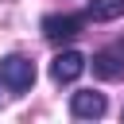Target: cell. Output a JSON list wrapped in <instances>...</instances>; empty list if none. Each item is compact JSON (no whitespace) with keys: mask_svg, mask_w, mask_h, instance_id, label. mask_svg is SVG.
<instances>
[{"mask_svg":"<svg viewBox=\"0 0 124 124\" xmlns=\"http://www.w3.org/2000/svg\"><path fill=\"white\" fill-rule=\"evenodd\" d=\"M81 27H85V16H46L43 19V35L50 39V43H70V39H78L81 35Z\"/></svg>","mask_w":124,"mask_h":124,"instance_id":"3957f363","label":"cell"},{"mask_svg":"<svg viewBox=\"0 0 124 124\" xmlns=\"http://www.w3.org/2000/svg\"><path fill=\"white\" fill-rule=\"evenodd\" d=\"M89 16L93 19H120L124 16V0H89Z\"/></svg>","mask_w":124,"mask_h":124,"instance_id":"8992f818","label":"cell"},{"mask_svg":"<svg viewBox=\"0 0 124 124\" xmlns=\"http://www.w3.org/2000/svg\"><path fill=\"white\" fill-rule=\"evenodd\" d=\"M0 85L12 89V93H27V89L35 85V62L23 58V54L0 58Z\"/></svg>","mask_w":124,"mask_h":124,"instance_id":"6da1fadb","label":"cell"},{"mask_svg":"<svg viewBox=\"0 0 124 124\" xmlns=\"http://www.w3.org/2000/svg\"><path fill=\"white\" fill-rule=\"evenodd\" d=\"M85 66H89V58H85L81 50H62V54H54V62H50V78H54L58 85H70V81H78V78L85 74Z\"/></svg>","mask_w":124,"mask_h":124,"instance_id":"7a4b0ae2","label":"cell"},{"mask_svg":"<svg viewBox=\"0 0 124 124\" xmlns=\"http://www.w3.org/2000/svg\"><path fill=\"white\" fill-rule=\"evenodd\" d=\"M105 108H108L105 93L78 89V93L70 97V116H74V120H101V116H105Z\"/></svg>","mask_w":124,"mask_h":124,"instance_id":"277c9868","label":"cell"},{"mask_svg":"<svg viewBox=\"0 0 124 124\" xmlns=\"http://www.w3.org/2000/svg\"><path fill=\"white\" fill-rule=\"evenodd\" d=\"M93 74L97 78H120L124 74V54L120 50H97L93 54Z\"/></svg>","mask_w":124,"mask_h":124,"instance_id":"5b68a950","label":"cell"}]
</instances>
